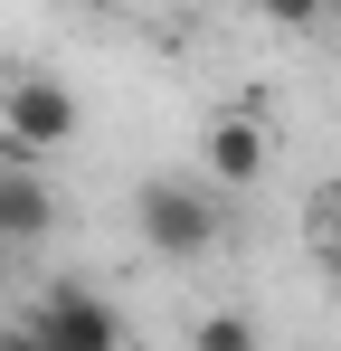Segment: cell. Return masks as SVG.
<instances>
[{
  "instance_id": "obj_1",
  "label": "cell",
  "mask_w": 341,
  "mask_h": 351,
  "mask_svg": "<svg viewBox=\"0 0 341 351\" xmlns=\"http://www.w3.org/2000/svg\"><path fill=\"white\" fill-rule=\"evenodd\" d=\"M76 123H86V105H76L66 76H48V66L0 76V162H48V152L76 143Z\"/></svg>"
},
{
  "instance_id": "obj_2",
  "label": "cell",
  "mask_w": 341,
  "mask_h": 351,
  "mask_svg": "<svg viewBox=\"0 0 341 351\" xmlns=\"http://www.w3.org/2000/svg\"><path fill=\"white\" fill-rule=\"evenodd\" d=\"M133 237H142L152 256H170V266H199V256L227 237V209L199 190V180L152 171V180H133Z\"/></svg>"
},
{
  "instance_id": "obj_3",
  "label": "cell",
  "mask_w": 341,
  "mask_h": 351,
  "mask_svg": "<svg viewBox=\"0 0 341 351\" xmlns=\"http://www.w3.org/2000/svg\"><path fill=\"white\" fill-rule=\"evenodd\" d=\"M19 313H29V332H38L48 351H123V313H114L95 285H76V276L38 285Z\"/></svg>"
},
{
  "instance_id": "obj_4",
  "label": "cell",
  "mask_w": 341,
  "mask_h": 351,
  "mask_svg": "<svg viewBox=\"0 0 341 351\" xmlns=\"http://www.w3.org/2000/svg\"><path fill=\"white\" fill-rule=\"evenodd\" d=\"M266 152H275V143H266L256 114H218L209 133H199V162H209L218 190H256V180H266Z\"/></svg>"
},
{
  "instance_id": "obj_5",
  "label": "cell",
  "mask_w": 341,
  "mask_h": 351,
  "mask_svg": "<svg viewBox=\"0 0 341 351\" xmlns=\"http://www.w3.org/2000/svg\"><path fill=\"white\" fill-rule=\"evenodd\" d=\"M48 228H57V190L38 180V162H0V237L38 247Z\"/></svg>"
},
{
  "instance_id": "obj_6",
  "label": "cell",
  "mask_w": 341,
  "mask_h": 351,
  "mask_svg": "<svg viewBox=\"0 0 341 351\" xmlns=\"http://www.w3.org/2000/svg\"><path fill=\"white\" fill-rule=\"evenodd\" d=\"M190 351H266V323H256V313H237V304H218V313H199Z\"/></svg>"
},
{
  "instance_id": "obj_7",
  "label": "cell",
  "mask_w": 341,
  "mask_h": 351,
  "mask_svg": "<svg viewBox=\"0 0 341 351\" xmlns=\"http://www.w3.org/2000/svg\"><path fill=\"white\" fill-rule=\"evenodd\" d=\"M313 247H323V266H332V294H341V190L313 199Z\"/></svg>"
},
{
  "instance_id": "obj_8",
  "label": "cell",
  "mask_w": 341,
  "mask_h": 351,
  "mask_svg": "<svg viewBox=\"0 0 341 351\" xmlns=\"http://www.w3.org/2000/svg\"><path fill=\"white\" fill-rule=\"evenodd\" d=\"M256 10H266L275 29H323V19H332V0H256Z\"/></svg>"
},
{
  "instance_id": "obj_9",
  "label": "cell",
  "mask_w": 341,
  "mask_h": 351,
  "mask_svg": "<svg viewBox=\"0 0 341 351\" xmlns=\"http://www.w3.org/2000/svg\"><path fill=\"white\" fill-rule=\"evenodd\" d=\"M0 351H48V342L29 332V313H10V323H0Z\"/></svg>"
},
{
  "instance_id": "obj_10",
  "label": "cell",
  "mask_w": 341,
  "mask_h": 351,
  "mask_svg": "<svg viewBox=\"0 0 341 351\" xmlns=\"http://www.w3.org/2000/svg\"><path fill=\"white\" fill-rule=\"evenodd\" d=\"M10 266H19V247H10V237H0V294H10Z\"/></svg>"
},
{
  "instance_id": "obj_11",
  "label": "cell",
  "mask_w": 341,
  "mask_h": 351,
  "mask_svg": "<svg viewBox=\"0 0 341 351\" xmlns=\"http://www.w3.org/2000/svg\"><path fill=\"white\" fill-rule=\"evenodd\" d=\"M332 10H341V0H332Z\"/></svg>"
}]
</instances>
